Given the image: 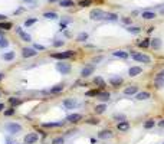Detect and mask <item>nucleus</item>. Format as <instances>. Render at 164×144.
<instances>
[{"label": "nucleus", "mask_w": 164, "mask_h": 144, "mask_svg": "<svg viewBox=\"0 0 164 144\" xmlns=\"http://www.w3.org/2000/svg\"><path fill=\"white\" fill-rule=\"evenodd\" d=\"M105 13H107V12H104V10H101V9H94V10H91L89 17L92 20H104L105 19Z\"/></svg>", "instance_id": "nucleus-1"}, {"label": "nucleus", "mask_w": 164, "mask_h": 144, "mask_svg": "<svg viewBox=\"0 0 164 144\" xmlns=\"http://www.w3.org/2000/svg\"><path fill=\"white\" fill-rule=\"evenodd\" d=\"M132 59L138 61V62H144V63L151 62V58L148 55H144V53H132Z\"/></svg>", "instance_id": "nucleus-2"}, {"label": "nucleus", "mask_w": 164, "mask_h": 144, "mask_svg": "<svg viewBox=\"0 0 164 144\" xmlns=\"http://www.w3.org/2000/svg\"><path fill=\"white\" fill-rule=\"evenodd\" d=\"M6 130L9 133H12V134H16V133L22 131V127L19 124H16V123H9V124H6Z\"/></svg>", "instance_id": "nucleus-3"}, {"label": "nucleus", "mask_w": 164, "mask_h": 144, "mask_svg": "<svg viewBox=\"0 0 164 144\" xmlns=\"http://www.w3.org/2000/svg\"><path fill=\"white\" fill-rule=\"evenodd\" d=\"M56 69L61 72V74H69L71 65L69 63H65V62H59V63H56Z\"/></svg>", "instance_id": "nucleus-4"}, {"label": "nucleus", "mask_w": 164, "mask_h": 144, "mask_svg": "<svg viewBox=\"0 0 164 144\" xmlns=\"http://www.w3.org/2000/svg\"><path fill=\"white\" fill-rule=\"evenodd\" d=\"M74 56V51H68V52H59V53H52V58L55 59H66V58Z\"/></svg>", "instance_id": "nucleus-5"}, {"label": "nucleus", "mask_w": 164, "mask_h": 144, "mask_svg": "<svg viewBox=\"0 0 164 144\" xmlns=\"http://www.w3.org/2000/svg\"><path fill=\"white\" fill-rule=\"evenodd\" d=\"M36 49H32V48H23L22 49V56L23 58H30V56H35L36 55Z\"/></svg>", "instance_id": "nucleus-6"}, {"label": "nucleus", "mask_w": 164, "mask_h": 144, "mask_svg": "<svg viewBox=\"0 0 164 144\" xmlns=\"http://www.w3.org/2000/svg\"><path fill=\"white\" fill-rule=\"evenodd\" d=\"M36 141H38V134L36 133H30V134H28L25 137V143L26 144H33Z\"/></svg>", "instance_id": "nucleus-7"}, {"label": "nucleus", "mask_w": 164, "mask_h": 144, "mask_svg": "<svg viewBox=\"0 0 164 144\" xmlns=\"http://www.w3.org/2000/svg\"><path fill=\"white\" fill-rule=\"evenodd\" d=\"M76 100H74V98H68V100L63 101V105H65V108H68V110H72V108H75L76 107Z\"/></svg>", "instance_id": "nucleus-8"}, {"label": "nucleus", "mask_w": 164, "mask_h": 144, "mask_svg": "<svg viewBox=\"0 0 164 144\" xmlns=\"http://www.w3.org/2000/svg\"><path fill=\"white\" fill-rule=\"evenodd\" d=\"M94 69H95V66L94 65H89V66H85L84 69H82V72H81V75L84 78H86V77H89L92 72H94Z\"/></svg>", "instance_id": "nucleus-9"}, {"label": "nucleus", "mask_w": 164, "mask_h": 144, "mask_svg": "<svg viewBox=\"0 0 164 144\" xmlns=\"http://www.w3.org/2000/svg\"><path fill=\"white\" fill-rule=\"evenodd\" d=\"M16 32L19 33V36H20V38H22V40H25V42H30V40H32V38H30V35L25 33V32H23V30H22V29H20V28H17V29H16Z\"/></svg>", "instance_id": "nucleus-10"}, {"label": "nucleus", "mask_w": 164, "mask_h": 144, "mask_svg": "<svg viewBox=\"0 0 164 144\" xmlns=\"http://www.w3.org/2000/svg\"><path fill=\"white\" fill-rule=\"evenodd\" d=\"M81 118H82L81 114H71L66 117V121H68V123H78Z\"/></svg>", "instance_id": "nucleus-11"}, {"label": "nucleus", "mask_w": 164, "mask_h": 144, "mask_svg": "<svg viewBox=\"0 0 164 144\" xmlns=\"http://www.w3.org/2000/svg\"><path fill=\"white\" fill-rule=\"evenodd\" d=\"M141 72H143V69H141L140 66H132V68H130L128 75H130V77H137V75H140Z\"/></svg>", "instance_id": "nucleus-12"}, {"label": "nucleus", "mask_w": 164, "mask_h": 144, "mask_svg": "<svg viewBox=\"0 0 164 144\" xmlns=\"http://www.w3.org/2000/svg\"><path fill=\"white\" fill-rule=\"evenodd\" d=\"M111 135H113V133H111L109 130H102V131H99L98 133V137L101 140H107V138H109Z\"/></svg>", "instance_id": "nucleus-13"}, {"label": "nucleus", "mask_w": 164, "mask_h": 144, "mask_svg": "<svg viewBox=\"0 0 164 144\" xmlns=\"http://www.w3.org/2000/svg\"><path fill=\"white\" fill-rule=\"evenodd\" d=\"M122 82H124V79H122L121 77H113L111 79H109V84L114 85V86H120Z\"/></svg>", "instance_id": "nucleus-14"}, {"label": "nucleus", "mask_w": 164, "mask_h": 144, "mask_svg": "<svg viewBox=\"0 0 164 144\" xmlns=\"http://www.w3.org/2000/svg\"><path fill=\"white\" fill-rule=\"evenodd\" d=\"M137 91H138V86L131 85V86H128V88L124 89V94H125V95H131V94H137Z\"/></svg>", "instance_id": "nucleus-15"}, {"label": "nucleus", "mask_w": 164, "mask_h": 144, "mask_svg": "<svg viewBox=\"0 0 164 144\" xmlns=\"http://www.w3.org/2000/svg\"><path fill=\"white\" fill-rule=\"evenodd\" d=\"M154 85H155V88H164V77H157L155 78V81H154Z\"/></svg>", "instance_id": "nucleus-16"}, {"label": "nucleus", "mask_w": 164, "mask_h": 144, "mask_svg": "<svg viewBox=\"0 0 164 144\" xmlns=\"http://www.w3.org/2000/svg\"><path fill=\"white\" fill-rule=\"evenodd\" d=\"M117 127H118V130H120V131H128V128H130V124H128L127 121H120Z\"/></svg>", "instance_id": "nucleus-17"}, {"label": "nucleus", "mask_w": 164, "mask_h": 144, "mask_svg": "<svg viewBox=\"0 0 164 144\" xmlns=\"http://www.w3.org/2000/svg\"><path fill=\"white\" fill-rule=\"evenodd\" d=\"M150 45L154 49H160V48H161V39H158V38L151 39V43H150Z\"/></svg>", "instance_id": "nucleus-18"}, {"label": "nucleus", "mask_w": 164, "mask_h": 144, "mask_svg": "<svg viewBox=\"0 0 164 144\" xmlns=\"http://www.w3.org/2000/svg\"><path fill=\"white\" fill-rule=\"evenodd\" d=\"M138 101H144V100H148L150 98V92H140V94H137L135 97Z\"/></svg>", "instance_id": "nucleus-19"}, {"label": "nucleus", "mask_w": 164, "mask_h": 144, "mask_svg": "<svg viewBox=\"0 0 164 144\" xmlns=\"http://www.w3.org/2000/svg\"><path fill=\"white\" fill-rule=\"evenodd\" d=\"M59 5L62 7H71V6H74L75 3L72 2V0H59Z\"/></svg>", "instance_id": "nucleus-20"}, {"label": "nucleus", "mask_w": 164, "mask_h": 144, "mask_svg": "<svg viewBox=\"0 0 164 144\" xmlns=\"http://www.w3.org/2000/svg\"><path fill=\"white\" fill-rule=\"evenodd\" d=\"M97 97H98V100H99V101H104V102L109 100V94H108V92H99Z\"/></svg>", "instance_id": "nucleus-21"}, {"label": "nucleus", "mask_w": 164, "mask_h": 144, "mask_svg": "<svg viewBox=\"0 0 164 144\" xmlns=\"http://www.w3.org/2000/svg\"><path fill=\"white\" fill-rule=\"evenodd\" d=\"M143 17H144L145 20H151L155 17V13H153V12H144V13H143Z\"/></svg>", "instance_id": "nucleus-22"}, {"label": "nucleus", "mask_w": 164, "mask_h": 144, "mask_svg": "<svg viewBox=\"0 0 164 144\" xmlns=\"http://www.w3.org/2000/svg\"><path fill=\"white\" fill-rule=\"evenodd\" d=\"M65 124V121H59V123H46L43 124V127H62Z\"/></svg>", "instance_id": "nucleus-23"}, {"label": "nucleus", "mask_w": 164, "mask_h": 144, "mask_svg": "<svg viewBox=\"0 0 164 144\" xmlns=\"http://www.w3.org/2000/svg\"><path fill=\"white\" fill-rule=\"evenodd\" d=\"M117 19H118V16L115 13H105V19L104 20H113V22H115Z\"/></svg>", "instance_id": "nucleus-24"}, {"label": "nucleus", "mask_w": 164, "mask_h": 144, "mask_svg": "<svg viewBox=\"0 0 164 144\" xmlns=\"http://www.w3.org/2000/svg\"><path fill=\"white\" fill-rule=\"evenodd\" d=\"M127 30L130 32V33H134V35H138L140 33V28H137V26H130V28H127Z\"/></svg>", "instance_id": "nucleus-25"}, {"label": "nucleus", "mask_w": 164, "mask_h": 144, "mask_svg": "<svg viewBox=\"0 0 164 144\" xmlns=\"http://www.w3.org/2000/svg\"><path fill=\"white\" fill-rule=\"evenodd\" d=\"M105 110H107V107L104 105V104H99V105L95 107V112H97V114H102Z\"/></svg>", "instance_id": "nucleus-26"}, {"label": "nucleus", "mask_w": 164, "mask_h": 144, "mask_svg": "<svg viewBox=\"0 0 164 144\" xmlns=\"http://www.w3.org/2000/svg\"><path fill=\"white\" fill-rule=\"evenodd\" d=\"M114 56L125 59V58H128V53H127V52H122V51H117V52H114Z\"/></svg>", "instance_id": "nucleus-27"}, {"label": "nucleus", "mask_w": 164, "mask_h": 144, "mask_svg": "<svg viewBox=\"0 0 164 144\" xmlns=\"http://www.w3.org/2000/svg\"><path fill=\"white\" fill-rule=\"evenodd\" d=\"M94 82L97 84L98 86H105V81H104L101 77H95L94 78Z\"/></svg>", "instance_id": "nucleus-28"}, {"label": "nucleus", "mask_w": 164, "mask_h": 144, "mask_svg": "<svg viewBox=\"0 0 164 144\" xmlns=\"http://www.w3.org/2000/svg\"><path fill=\"white\" fill-rule=\"evenodd\" d=\"M12 28V23L10 22H2L0 23V29H5V30H9Z\"/></svg>", "instance_id": "nucleus-29"}, {"label": "nucleus", "mask_w": 164, "mask_h": 144, "mask_svg": "<svg viewBox=\"0 0 164 144\" xmlns=\"http://www.w3.org/2000/svg\"><path fill=\"white\" fill-rule=\"evenodd\" d=\"M3 59H6V61H12V59H14V52H7L3 55Z\"/></svg>", "instance_id": "nucleus-30"}, {"label": "nucleus", "mask_w": 164, "mask_h": 144, "mask_svg": "<svg viewBox=\"0 0 164 144\" xmlns=\"http://www.w3.org/2000/svg\"><path fill=\"white\" fill-rule=\"evenodd\" d=\"M43 17H46V19H56L58 14L56 13H52V12H48V13L43 14Z\"/></svg>", "instance_id": "nucleus-31"}, {"label": "nucleus", "mask_w": 164, "mask_h": 144, "mask_svg": "<svg viewBox=\"0 0 164 144\" xmlns=\"http://www.w3.org/2000/svg\"><path fill=\"white\" fill-rule=\"evenodd\" d=\"M154 120H148L147 123H144V128H153L154 127Z\"/></svg>", "instance_id": "nucleus-32"}, {"label": "nucleus", "mask_w": 164, "mask_h": 144, "mask_svg": "<svg viewBox=\"0 0 164 144\" xmlns=\"http://www.w3.org/2000/svg\"><path fill=\"white\" fill-rule=\"evenodd\" d=\"M114 120H117V121H125V115H124V114H115V115H114Z\"/></svg>", "instance_id": "nucleus-33"}, {"label": "nucleus", "mask_w": 164, "mask_h": 144, "mask_svg": "<svg viewBox=\"0 0 164 144\" xmlns=\"http://www.w3.org/2000/svg\"><path fill=\"white\" fill-rule=\"evenodd\" d=\"M150 43H151L150 39H145V40L140 42V46H141V48H147V46H150Z\"/></svg>", "instance_id": "nucleus-34"}, {"label": "nucleus", "mask_w": 164, "mask_h": 144, "mask_svg": "<svg viewBox=\"0 0 164 144\" xmlns=\"http://www.w3.org/2000/svg\"><path fill=\"white\" fill-rule=\"evenodd\" d=\"M7 45H9V40H7V39H5V38L0 39V48H6Z\"/></svg>", "instance_id": "nucleus-35"}, {"label": "nucleus", "mask_w": 164, "mask_h": 144, "mask_svg": "<svg viewBox=\"0 0 164 144\" xmlns=\"http://www.w3.org/2000/svg\"><path fill=\"white\" fill-rule=\"evenodd\" d=\"M9 102L12 104V105H19V104H20V100H19V98H10Z\"/></svg>", "instance_id": "nucleus-36"}, {"label": "nucleus", "mask_w": 164, "mask_h": 144, "mask_svg": "<svg viewBox=\"0 0 164 144\" xmlns=\"http://www.w3.org/2000/svg\"><path fill=\"white\" fill-rule=\"evenodd\" d=\"M91 5V0H81L79 2V6L81 7H86V6Z\"/></svg>", "instance_id": "nucleus-37"}, {"label": "nucleus", "mask_w": 164, "mask_h": 144, "mask_svg": "<svg viewBox=\"0 0 164 144\" xmlns=\"http://www.w3.org/2000/svg\"><path fill=\"white\" fill-rule=\"evenodd\" d=\"M62 89H63V86L62 85H56V86H53V88H52L51 92H61Z\"/></svg>", "instance_id": "nucleus-38"}, {"label": "nucleus", "mask_w": 164, "mask_h": 144, "mask_svg": "<svg viewBox=\"0 0 164 144\" xmlns=\"http://www.w3.org/2000/svg\"><path fill=\"white\" fill-rule=\"evenodd\" d=\"M52 144H63V138H62V137L53 138V140H52Z\"/></svg>", "instance_id": "nucleus-39"}, {"label": "nucleus", "mask_w": 164, "mask_h": 144, "mask_svg": "<svg viewBox=\"0 0 164 144\" xmlns=\"http://www.w3.org/2000/svg\"><path fill=\"white\" fill-rule=\"evenodd\" d=\"M98 94H99V91L94 89V91H88V92H86V97H97Z\"/></svg>", "instance_id": "nucleus-40"}, {"label": "nucleus", "mask_w": 164, "mask_h": 144, "mask_svg": "<svg viewBox=\"0 0 164 144\" xmlns=\"http://www.w3.org/2000/svg\"><path fill=\"white\" fill-rule=\"evenodd\" d=\"M78 40H86L88 39V33H81V35H78Z\"/></svg>", "instance_id": "nucleus-41"}, {"label": "nucleus", "mask_w": 164, "mask_h": 144, "mask_svg": "<svg viewBox=\"0 0 164 144\" xmlns=\"http://www.w3.org/2000/svg\"><path fill=\"white\" fill-rule=\"evenodd\" d=\"M33 23H36V19H29L25 22V26H32Z\"/></svg>", "instance_id": "nucleus-42"}, {"label": "nucleus", "mask_w": 164, "mask_h": 144, "mask_svg": "<svg viewBox=\"0 0 164 144\" xmlns=\"http://www.w3.org/2000/svg\"><path fill=\"white\" fill-rule=\"evenodd\" d=\"M14 114V110H13V108H10V110H6L5 111V115H6V117H7V115H13Z\"/></svg>", "instance_id": "nucleus-43"}, {"label": "nucleus", "mask_w": 164, "mask_h": 144, "mask_svg": "<svg viewBox=\"0 0 164 144\" xmlns=\"http://www.w3.org/2000/svg\"><path fill=\"white\" fill-rule=\"evenodd\" d=\"M122 23L130 25V23H131V19H130V17H122Z\"/></svg>", "instance_id": "nucleus-44"}, {"label": "nucleus", "mask_w": 164, "mask_h": 144, "mask_svg": "<svg viewBox=\"0 0 164 144\" xmlns=\"http://www.w3.org/2000/svg\"><path fill=\"white\" fill-rule=\"evenodd\" d=\"M63 45V40H56V42H53V46H62Z\"/></svg>", "instance_id": "nucleus-45"}, {"label": "nucleus", "mask_w": 164, "mask_h": 144, "mask_svg": "<svg viewBox=\"0 0 164 144\" xmlns=\"http://www.w3.org/2000/svg\"><path fill=\"white\" fill-rule=\"evenodd\" d=\"M88 123H89V124H92V125L98 124V121H97V120H94V118H91V120H88Z\"/></svg>", "instance_id": "nucleus-46"}, {"label": "nucleus", "mask_w": 164, "mask_h": 144, "mask_svg": "<svg viewBox=\"0 0 164 144\" xmlns=\"http://www.w3.org/2000/svg\"><path fill=\"white\" fill-rule=\"evenodd\" d=\"M35 49H38V51H43L45 46H42V45H35Z\"/></svg>", "instance_id": "nucleus-47"}, {"label": "nucleus", "mask_w": 164, "mask_h": 144, "mask_svg": "<svg viewBox=\"0 0 164 144\" xmlns=\"http://www.w3.org/2000/svg\"><path fill=\"white\" fill-rule=\"evenodd\" d=\"M5 19H6L5 14H0V20H5Z\"/></svg>", "instance_id": "nucleus-48"}, {"label": "nucleus", "mask_w": 164, "mask_h": 144, "mask_svg": "<svg viewBox=\"0 0 164 144\" xmlns=\"http://www.w3.org/2000/svg\"><path fill=\"white\" fill-rule=\"evenodd\" d=\"M158 125H160V127H164V120H163V121H160Z\"/></svg>", "instance_id": "nucleus-49"}, {"label": "nucleus", "mask_w": 164, "mask_h": 144, "mask_svg": "<svg viewBox=\"0 0 164 144\" xmlns=\"http://www.w3.org/2000/svg\"><path fill=\"white\" fill-rule=\"evenodd\" d=\"M3 108H5V105H3V104H0V111L3 110Z\"/></svg>", "instance_id": "nucleus-50"}, {"label": "nucleus", "mask_w": 164, "mask_h": 144, "mask_svg": "<svg viewBox=\"0 0 164 144\" xmlns=\"http://www.w3.org/2000/svg\"><path fill=\"white\" fill-rule=\"evenodd\" d=\"M23 2H26V3H32L33 0H23Z\"/></svg>", "instance_id": "nucleus-51"}, {"label": "nucleus", "mask_w": 164, "mask_h": 144, "mask_svg": "<svg viewBox=\"0 0 164 144\" xmlns=\"http://www.w3.org/2000/svg\"><path fill=\"white\" fill-rule=\"evenodd\" d=\"M158 75H160V77H164V71H163V72H160Z\"/></svg>", "instance_id": "nucleus-52"}, {"label": "nucleus", "mask_w": 164, "mask_h": 144, "mask_svg": "<svg viewBox=\"0 0 164 144\" xmlns=\"http://www.w3.org/2000/svg\"><path fill=\"white\" fill-rule=\"evenodd\" d=\"M2 78H3V74H0V81H2Z\"/></svg>", "instance_id": "nucleus-53"}, {"label": "nucleus", "mask_w": 164, "mask_h": 144, "mask_svg": "<svg viewBox=\"0 0 164 144\" xmlns=\"http://www.w3.org/2000/svg\"><path fill=\"white\" fill-rule=\"evenodd\" d=\"M49 2H58V0H49Z\"/></svg>", "instance_id": "nucleus-54"}, {"label": "nucleus", "mask_w": 164, "mask_h": 144, "mask_svg": "<svg viewBox=\"0 0 164 144\" xmlns=\"http://www.w3.org/2000/svg\"><path fill=\"white\" fill-rule=\"evenodd\" d=\"M0 39H2V36H0Z\"/></svg>", "instance_id": "nucleus-55"}]
</instances>
